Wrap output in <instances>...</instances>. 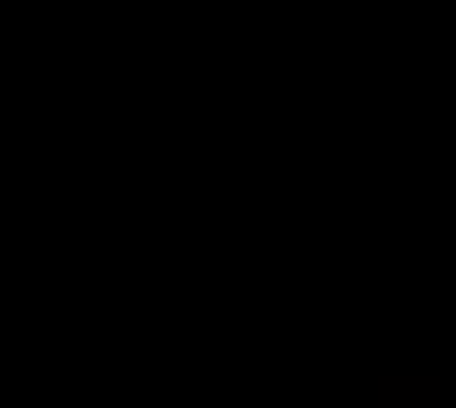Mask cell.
<instances>
[{"mask_svg":"<svg viewBox=\"0 0 456 408\" xmlns=\"http://www.w3.org/2000/svg\"><path fill=\"white\" fill-rule=\"evenodd\" d=\"M409 408H437V405H409Z\"/></svg>","mask_w":456,"mask_h":408,"instance_id":"1","label":"cell"}]
</instances>
